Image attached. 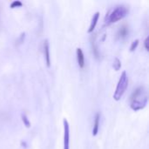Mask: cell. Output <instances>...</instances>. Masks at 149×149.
I'll list each match as a JSON object with an SVG mask.
<instances>
[{"instance_id": "cell-1", "label": "cell", "mask_w": 149, "mask_h": 149, "mask_svg": "<svg viewBox=\"0 0 149 149\" xmlns=\"http://www.w3.org/2000/svg\"><path fill=\"white\" fill-rule=\"evenodd\" d=\"M148 100V95L147 88L143 86H139L134 90L131 96V108L135 112L141 110L147 106Z\"/></svg>"}, {"instance_id": "cell-2", "label": "cell", "mask_w": 149, "mask_h": 149, "mask_svg": "<svg viewBox=\"0 0 149 149\" xmlns=\"http://www.w3.org/2000/svg\"><path fill=\"white\" fill-rule=\"evenodd\" d=\"M129 12V10L125 5H118L107 16V23L113 24L123 19Z\"/></svg>"}, {"instance_id": "cell-3", "label": "cell", "mask_w": 149, "mask_h": 149, "mask_svg": "<svg viewBox=\"0 0 149 149\" xmlns=\"http://www.w3.org/2000/svg\"><path fill=\"white\" fill-rule=\"evenodd\" d=\"M127 86H128V76L127 74V72H123L117 84V86L113 94V99L117 101L120 100L121 97L124 95L125 92L127 91Z\"/></svg>"}, {"instance_id": "cell-4", "label": "cell", "mask_w": 149, "mask_h": 149, "mask_svg": "<svg viewBox=\"0 0 149 149\" xmlns=\"http://www.w3.org/2000/svg\"><path fill=\"white\" fill-rule=\"evenodd\" d=\"M64 124V149H69L70 146V127L66 119L63 120Z\"/></svg>"}, {"instance_id": "cell-5", "label": "cell", "mask_w": 149, "mask_h": 149, "mask_svg": "<svg viewBox=\"0 0 149 149\" xmlns=\"http://www.w3.org/2000/svg\"><path fill=\"white\" fill-rule=\"evenodd\" d=\"M44 54L45 62L48 67L51 66V57H50V49H49V42L47 39L44 41Z\"/></svg>"}, {"instance_id": "cell-6", "label": "cell", "mask_w": 149, "mask_h": 149, "mask_svg": "<svg viewBox=\"0 0 149 149\" xmlns=\"http://www.w3.org/2000/svg\"><path fill=\"white\" fill-rule=\"evenodd\" d=\"M76 53H77V60H78L79 66L80 68H84V66H85V56H84L82 49L77 48Z\"/></svg>"}, {"instance_id": "cell-7", "label": "cell", "mask_w": 149, "mask_h": 149, "mask_svg": "<svg viewBox=\"0 0 149 149\" xmlns=\"http://www.w3.org/2000/svg\"><path fill=\"white\" fill-rule=\"evenodd\" d=\"M99 17H100V12L99 11H96L93 16V18H92V21H91V24H90V27L88 29V32L91 33L93 31V30L95 29L96 27V24L98 23V20H99Z\"/></svg>"}, {"instance_id": "cell-8", "label": "cell", "mask_w": 149, "mask_h": 149, "mask_svg": "<svg viewBox=\"0 0 149 149\" xmlns=\"http://www.w3.org/2000/svg\"><path fill=\"white\" fill-rule=\"evenodd\" d=\"M100 113H96L95 118H94V123H93V135L96 136L98 132H99V128H100Z\"/></svg>"}, {"instance_id": "cell-9", "label": "cell", "mask_w": 149, "mask_h": 149, "mask_svg": "<svg viewBox=\"0 0 149 149\" xmlns=\"http://www.w3.org/2000/svg\"><path fill=\"white\" fill-rule=\"evenodd\" d=\"M128 35V29L127 26H122L120 27V29L119 30L118 33H117V37L120 39H124L127 37Z\"/></svg>"}, {"instance_id": "cell-10", "label": "cell", "mask_w": 149, "mask_h": 149, "mask_svg": "<svg viewBox=\"0 0 149 149\" xmlns=\"http://www.w3.org/2000/svg\"><path fill=\"white\" fill-rule=\"evenodd\" d=\"M113 67L116 71H119L121 67V62L118 58H115L113 60Z\"/></svg>"}, {"instance_id": "cell-11", "label": "cell", "mask_w": 149, "mask_h": 149, "mask_svg": "<svg viewBox=\"0 0 149 149\" xmlns=\"http://www.w3.org/2000/svg\"><path fill=\"white\" fill-rule=\"evenodd\" d=\"M21 118H22V120H23V122H24V125L26 127H31V122H30L29 119L27 118V116H26L25 114L22 113Z\"/></svg>"}, {"instance_id": "cell-12", "label": "cell", "mask_w": 149, "mask_h": 149, "mask_svg": "<svg viewBox=\"0 0 149 149\" xmlns=\"http://www.w3.org/2000/svg\"><path fill=\"white\" fill-rule=\"evenodd\" d=\"M22 5H23L22 2L17 0V1H13V2L10 3V8H11V9H14V8H16V7H21Z\"/></svg>"}, {"instance_id": "cell-13", "label": "cell", "mask_w": 149, "mask_h": 149, "mask_svg": "<svg viewBox=\"0 0 149 149\" xmlns=\"http://www.w3.org/2000/svg\"><path fill=\"white\" fill-rule=\"evenodd\" d=\"M138 45H139V40H138V39L134 40V41L132 43L131 46H130V51H131V52H134V51L137 48Z\"/></svg>"}, {"instance_id": "cell-14", "label": "cell", "mask_w": 149, "mask_h": 149, "mask_svg": "<svg viewBox=\"0 0 149 149\" xmlns=\"http://www.w3.org/2000/svg\"><path fill=\"white\" fill-rule=\"evenodd\" d=\"M148 37H147L146 38V39H145V41H144V45H145V48H146V50L147 51H148Z\"/></svg>"}]
</instances>
